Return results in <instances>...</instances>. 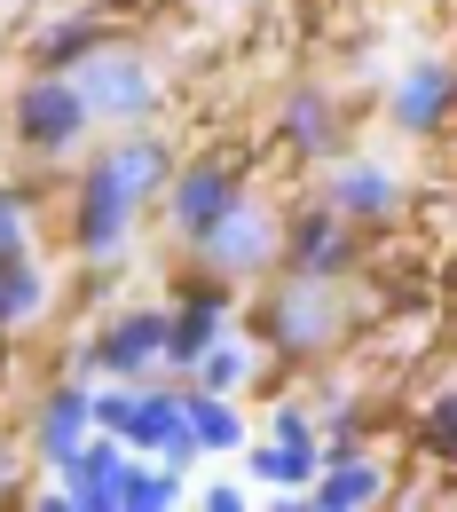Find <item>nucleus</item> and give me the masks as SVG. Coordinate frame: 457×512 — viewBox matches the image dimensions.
<instances>
[{
    "label": "nucleus",
    "instance_id": "obj_1",
    "mask_svg": "<svg viewBox=\"0 0 457 512\" xmlns=\"http://www.w3.org/2000/svg\"><path fill=\"white\" fill-rule=\"evenodd\" d=\"M166 174H174V158L150 134H127L119 150H103L79 174V197H71V245L87 260H119L127 237H134V213L166 190Z\"/></svg>",
    "mask_w": 457,
    "mask_h": 512
},
{
    "label": "nucleus",
    "instance_id": "obj_2",
    "mask_svg": "<svg viewBox=\"0 0 457 512\" xmlns=\"http://www.w3.org/2000/svg\"><path fill=\"white\" fill-rule=\"evenodd\" d=\"M87 127H95V111H87V95H79L71 71H32L24 79V95H16V142L32 158H71L87 142Z\"/></svg>",
    "mask_w": 457,
    "mask_h": 512
},
{
    "label": "nucleus",
    "instance_id": "obj_3",
    "mask_svg": "<svg viewBox=\"0 0 457 512\" xmlns=\"http://www.w3.org/2000/svg\"><path fill=\"white\" fill-rule=\"evenodd\" d=\"M71 79H79L87 111H95V119H111V127H142V119L158 111V71L142 64L134 48H119V40H95V48H87V64L71 71Z\"/></svg>",
    "mask_w": 457,
    "mask_h": 512
},
{
    "label": "nucleus",
    "instance_id": "obj_4",
    "mask_svg": "<svg viewBox=\"0 0 457 512\" xmlns=\"http://www.w3.org/2000/svg\"><path fill=\"white\" fill-rule=\"evenodd\" d=\"M190 253L229 284V276H253V268H268V260L284 253V229H276V213H268V205L237 197L213 229H197V237H190Z\"/></svg>",
    "mask_w": 457,
    "mask_h": 512
},
{
    "label": "nucleus",
    "instance_id": "obj_5",
    "mask_svg": "<svg viewBox=\"0 0 457 512\" xmlns=\"http://www.w3.org/2000/svg\"><path fill=\"white\" fill-rule=\"evenodd\" d=\"M339 339V300H331L324 276H292L276 300H268V347L284 355H316Z\"/></svg>",
    "mask_w": 457,
    "mask_h": 512
},
{
    "label": "nucleus",
    "instance_id": "obj_6",
    "mask_svg": "<svg viewBox=\"0 0 457 512\" xmlns=\"http://www.w3.org/2000/svg\"><path fill=\"white\" fill-rule=\"evenodd\" d=\"M166 331H174L166 308H127V316L103 331V347H87V355H95V371H111V379H150V371L166 363Z\"/></svg>",
    "mask_w": 457,
    "mask_h": 512
},
{
    "label": "nucleus",
    "instance_id": "obj_7",
    "mask_svg": "<svg viewBox=\"0 0 457 512\" xmlns=\"http://www.w3.org/2000/svg\"><path fill=\"white\" fill-rule=\"evenodd\" d=\"M237 197H245V182H237L229 166L205 158V166H190V174H166V221H174L182 237H197V229H213Z\"/></svg>",
    "mask_w": 457,
    "mask_h": 512
},
{
    "label": "nucleus",
    "instance_id": "obj_8",
    "mask_svg": "<svg viewBox=\"0 0 457 512\" xmlns=\"http://www.w3.org/2000/svg\"><path fill=\"white\" fill-rule=\"evenodd\" d=\"M387 111H394V127H402V134H434L457 111V71L442 64V56H418V64L394 79V103H387Z\"/></svg>",
    "mask_w": 457,
    "mask_h": 512
},
{
    "label": "nucleus",
    "instance_id": "obj_9",
    "mask_svg": "<svg viewBox=\"0 0 457 512\" xmlns=\"http://www.w3.org/2000/svg\"><path fill=\"white\" fill-rule=\"evenodd\" d=\"M276 260H292V276H347V268H355V237H347V221H339V213H300V221H292V229H284V253Z\"/></svg>",
    "mask_w": 457,
    "mask_h": 512
},
{
    "label": "nucleus",
    "instance_id": "obj_10",
    "mask_svg": "<svg viewBox=\"0 0 457 512\" xmlns=\"http://www.w3.org/2000/svg\"><path fill=\"white\" fill-rule=\"evenodd\" d=\"M324 205L347 221V229H379V221H394V205H402V182H394L387 166H339Z\"/></svg>",
    "mask_w": 457,
    "mask_h": 512
},
{
    "label": "nucleus",
    "instance_id": "obj_11",
    "mask_svg": "<svg viewBox=\"0 0 457 512\" xmlns=\"http://www.w3.org/2000/svg\"><path fill=\"white\" fill-rule=\"evenodd\" d=\"M221 323H229V292H221V284H197V292H182L174 331H166V363H182V371H190L197 355L221 339Z\"/></svg>",
    "mask_w": 457,
    "mask_h": 512
},
{
    "label": "nucleus",
    "instance_id": "obj_12",
    "mask_svg": "<svg viewBox=\"0 0 457 512\" xmlns=\"http://www.w3.org/2000/svg\"><path fill=\"white\" fill-rule=\"evenodd\" d=\"M379 497H387V465L355 449V457H331L324 473H316V497L308 505L316 512H363V505H379Z\"/></svg>",
    "mask_w": 457,
    "mask_h": 512
},
{
    "label": "nucleus",
    "instance_id": "obj_13",
    "mask_svg": "<svg viewBox=\"0 0 457 512\" xmlns=\"http://www.w3.org/2000/svg\"><path fill=\"white\" fill-rule=\"evenodd\" d=\"M87 426H95V394L87 386H56L48 410H40V457L48 465H71L87 449Z\"/></svg>",
    "mask_w": 457,
    "mask_h": 512
},
{
    "label": "nucleus",
    "instance_id": "obj_14",
    "mask_svg": "<svg viewBox=\"0 0 457 512\" xmlns=\"http://www.w3.org/2000/svg\"><path fill=\"white\" fill-rule=\"evenodd\" d=\"M40 308H48V268L32 253H8L0 260V331H24Z\"/></svg>",
    "mask_w": 457,
    "mask_h": 512
},
{
    "label": "nucleus",
    "instance_id": "obj_15",
    "mask_svg": "<svg viewBox=\"0 0 457 512\" xmlns=\"http://www.w3.org/2000/svg\"><path fill=\"white\" fill-rule=\"evenodd\" d=\"M182 497L174 465H111V512H166Z\"/></svg>",
    "mask_w": 457,
    "mask_h": 512
},
{
    "label": "nucleus",
    "instance_id": "obj_16",
    "mask_svg": "<svg viewBox=\"0 0 457 512\" xmlns=\"http://www.w3.org/2000/svg\"><path fill=\"white\" fill-rule=\"evenodd\" d=\"M284 134H292L300 158H331V150H339V111H331V95H292V103H284Z\"/></svg>",
    "mask_w": 457,
    "mask_h": 512
},
{
    "label": "nucleus",
    "instance_id": "obj_17",
    "mask_svg": "<svg viewBox=\"0 0 457 512\" xmlns=\"http://www.w3.org/2000/svg\"><path fill=\"white\" fill-rule=\"evenodd\" d=\"M182 426L197 434V449H237V442H245V426H237L229 394H205V386L182 394Z\"/></svg>",
    "mask_w": 457,
    "mask_h": 512
},
{
    "label": "nucleus",
    "instance_id": "obj_18",
    "mask_svg": "<svg viewBox=\"0 0 457 512\" xmlns=\"http://www.w3.org/2000/svg\"><path fill=\"white\" fill-rule=\"evenodd\" d=\"M95 40H103V32L79 24V16H71V24H40V32H32V64H40V71H79Z\"/></svg>",
    "mask_w": 457,
    "mask_h": 512
},
{
    "label": "nucleus",
    "instance_id": "obj_19",
    "mask_svg": "<svg viewBox=\"0 0 457 512\" xmlns=\"http://www.w3.org/2000/svg\"><path fill=\"white\" fill-rule=\"evenodd\" d=\"M190 371H197V386H205V394H229V386H245V371H253V355H245L237 339H213V347L197 355Z\"/></svg>",
    "mask_w": 457,
    "mask_h": 512
},
{
    "label": "nucleus",
    "instance_id": "obj_20",
    "mask_svg": "<svg viewBox=\"0 0 457 512\" xmlns=\"http://www.w3.org/2000/svg\"><path fill=\"white\" fill-rule=\"evenodd\" d=\"M253 481H268V489H300V481H316V457L268 442V449H253Z\"/></svg>",
    "mask_w": 457,
    "mask_h": 512
},
{
    "label": "nucleus",
    "instance_id": "obj_21",
    "mask_svg": "<svg viewBox=\"0 0 457 512\" xmlns=\"http://www.w3.org/2000/svg\"><path fill=\"white\" fill-rule=\"evenodd\" d=\"M8 253H32V197L0 182V260Z\"/></svg>",
    "mask_w": 457,
    "mask_h": 512
},
{
    "label": "nucleus",
    "instance_id": "obj_22",
    "mask_svg": "<svg viewBox=\"0 0 457 512\" xmlns=\"http://www.w3.org/2000/svg\"><path fill=\"white\" fill-rule=\"evenodd\" d=\"M426 449H434L442 465H457V394H442V402L426 410Z\"/></svg>",
    "mask_w": 457,
    "mask_h": 512
},
{
    "label": "nucleus",
    "instance_id": "obj_23",
    "mask_svg": "<svg viewBox=\"0 0 457 512\" xmlns=\"http://www.w3.org/2000/svg\"><path fill=\"white\" fill-rule=\"evenodd\" d=\"M268 426H276V442H284V449H308V457H316V426H308V410H276Z\"/></svg>",
    "mask_w": 457,
    "mask_h": 512
},
{
    "label": "nucleus",
    "instance_id": "obj_24",
    "mask_svg": "<svg viewBox=\"0 0 457 512\" xmlns=\"http://www.w3.org/2000/svg\"><path fill=\"white\" fill-rule=\"evenodd\" d=\"M205 505H213V512H237V505H245V489H229V481H213V489H205Z\"/></svg>",
    "mask_w": 457,
    "mask_h": 512
},
{
    "label": "nucleus",
    "instance_id": "obj_25",
    "mask_svg": "<svg viewBox=\"0 0 457 512\" xmlns=\"http://www.w3.org/2000/svg\"><path fill=\"white\" fill-rule=\"evenodd\" d=\"M8 489H16V449L0 442V497H8Z\"/></svg>",
    "mask_w": 457,
    "mask_h": 512
}]
</instances>
